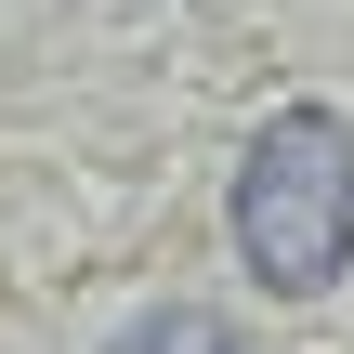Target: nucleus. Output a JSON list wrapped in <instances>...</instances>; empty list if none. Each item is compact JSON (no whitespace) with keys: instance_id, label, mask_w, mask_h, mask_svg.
Returning a JSON list of instances; mask_svg holds the SVG:
<instances>
[{"instance_id":"f257e3e1","label":"nucleus","mask_w":354,"mask_h":354,"mask_svg":"<svg viewBox=\"0 0 354 354\" xmlns=\"http://www.w3.org/2000/svg\"><path fill=\"white\" fill-rule=\"evenodd\" d=\"M236 263L276 302L342 289L354 263V118L342 105H276L236 158Z\"/></svg>"},{"instance_id":"f03ea898","label":"nucleus","mask_w":354,"mask_h":354,"mask_svg":"<svg viewBox=\"0 0 354 354\" xmlns=\"http://www.w3.org/2000/svg\"><path fill=\"white\" fill-rule=\"evenodd\" d=\"M105 354H236V328H223L210 302H158V315H131Z\"/></svg>"}]
</instances>
